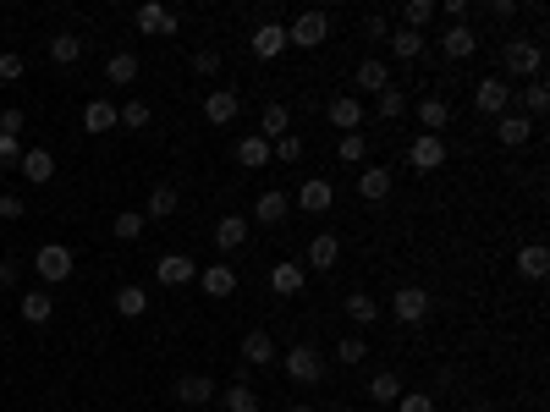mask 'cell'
<instances>
[{"mask_svg":"<svg viewBox=\"0 0 550 412\" xmlns=\"http://www.w3.org/2000/svg\"><path fill=\"white\" fill-rule=\"evenodd\" d=\"M287 412H314V407H298V401H292V407H287Z\"/></svg>","mask_w":550,"mask_h":412,"instance_id":"59","label":"cell"},{"mask_svg":"<svg viewBox=\"0 0 550 412\" xmlns=\"http://www.w3.org/2000/svg\"><path fill=\"white\" fill-rule=\"evenodd\" d=\"M17 314H23V324H50L55 297H50V292H23V297H17Z\"/></svg>","mask_w":550,"mask_h":412,"instance_id":"28","label":"cell"},{"mask_svg":"<svg viewBox=\"0 0 550 412\" xmlns=\"http://www.w3.org/2000/svg\"><path fill=\"white\" fill-rule=\"evenodd\" d=\"M539 66H545V50H539L534 39H507V44H501V72H507V78L534 83Z\"/></svg>","mask_w":550,"mask_h":412,"instance_id":"1","label":"cell"},{"mask_svg":"<svg viewBox=\"0 0 550 412\" xmlns=\"http://www.w3.org/2000/svg\"><path fill=\"white\" fill-rule=\"evenodd\" d=\"M419 121H424V132H446V121H451V99H441V94H424L419 105Z\"/></svg>","mask_w":550,"mask_h":412,"instance_id":"25","label":"cell"},{"mask_svg":"<svg viewBox=\"0 0 550 412\" xmlns=\"http://www.w3.org/2000/svg\"><path fill=\"white\" fill-rule=\"evenodd\" d=\"M237 165H248V171H264V165H270V144H264L259 132L237 137Z\"/></svg>","mask_w":550,"mask_h":412,"instance_id":"33","label":"cell"},{"mask_svg":"<svg viewBox=\"0 0 550 412\" xmlns=\"http://www.w3.org/2000/svg\"><path fill=\"white\" fill-rule=\"evenodd\" d=\"M407 165L419 171V176H435V171L446 165V137H441V132H419V137L407 144Z\"/></svg>","mask_w":550,"mask_h":412,"instance_id":"5","label":"cell"},{"mask_svg":"<svg viewBox=\"0 0 550 412\" xmlns=\"http://www.w3.org/2000/svg\"><path fill=\"white\" fill-rule=\"evenodd\" d=\"M176 401H182V407H210V401H215L210 374H182V379H176Z\"/></svg>","mask_w":550,"mask_h":412,"instance_id":"21","label":"cell"},{"mask_svg":"<svg viewBox=\"0 0 550 412\" xmlns=\"http://www.w3.org/2000/svg\"><path fill=\"white\" fill-rule=\"evenodd\" d=\"M193 72L198 78H215L221 72V50H193Z\"/></svg>","mask_w":550,"mask_h":412,"instance_id":"50","label":"cell"},{"mask_svg":"<svg viewBox=\"0 0 550 412\" xmlns=\"http://www.w3.org/2000/svg\"><path fill=\"white\" fill-rule=\"evenodd\" d=\"M105 78H110L116 89H127V83H138V55H132V50H116V55L105 61Z\"/></svg>","mask_w":550,"mask_h":412,"instance_id":"34","label":"cell"},{"mask_svg":"<svg viewBox=\"0 0 550 412\" xmlns=\"http://www.w3.org/2000/svg\"><path fill=\"white\" fill-rule=\"evenodd\" d=\"M430 17H435V0H407L402 6V28H412V33H424Z\"/></svg>","mask_w":550,"mask_h":412,"instance_id":"43","label":"cell"},{"mask_svg":"<svg viewBox=\"0 0 550 412\" xmlns=\"http://www.w3.org/2000/svg\"><path fill=\"white\" fill-rule=\"evenodd\" d=\"M83 132H116V105L110 99H89L83 105Z\"/></svg>","mask_w":550,"mask_h":412,"instance_id":"36","label":"cell"},{"mask_svg":"<svg viewBox=\"0 0 550 412\" xmlns=\"http://www.w3.org/2000/svg\"><path fill=\"white\" fill-rule=\"evenodd\" d=\"M144 215H138V210H121L116 220H110V231H116V242H138V237H144Z\"/></svg>","mask_w":550,"mask_h":412,"instance_id":"44","label":"cell"},{"mask_svg":"<svg viewBox=\"0 0 550 412\" xmlns=\"http://www.w3.org/2000/svg\"><path fill=\"white\" fill-rule=\"evenodd\" d=\"M50 61H55V66L83 61V39H78V33H55V39H50Z\"/></svg>","mask_w":550,"mask_h":412,"instance_id":"40","label":"cell"},{"mask_svg":"<svg viewBox=\"0 0 550 412\" xmlns=\"http://www.w3.org/2000/svg\"><path fill=\"white\" fill-rule=\"evenodd\" d=\"M523 105H528V121H534V116H545V110H550V89L534 78V83L523 89Z\"/></svg>","mask_w":550,"mask_h":412,"instance_id":"47","label":"cell"},{"mask_svg":"<svg viewBox=\"0 0 550 412\" xmlns=\"http://www.w3.org/2000/svg\"><path fill=\"white\" fill-rule=\"evenodd\" d=\"M198 292L215 297V303H226V297L237 292V269H232V264H204V269H198Z\"/></svg>","mask_w":550,"mask_h":412,"instance_id":"12","label":"cell"},{"mask_svg":"<svg viewBox=\"0 0 550 412\" xmlns=\"http://www.w3.org/2000/svg\"><path fill=\"white\" fill-rule=\"evenodd\" d=\"M385 44H391V55H396V61H419L430 39H424V33H412V28H391V39H385Z\"/></svg>","mask_w":550,"mask_h":412,"instance_id":"32","label":"cell"},{"mask_svg":"<svg viewBox=\"0 0 550 412\" xmlns=\"http://www.w3.org/2000/svg\"><path fill=\"white\" fill-rule=\"evenodd\" d=\"M0 220H23V198H17V192L0 198Z\"/></svg>","mask_w":550,"mask_h":412,"instance_id":"55","label":"cell"},{"mask_svg":"<svg viewBox=\"0 0 550 412\" xmlns=\"http://www.w3.org/2000/svg\"><path fill=\"white\" fill-rule=\"evenodd\" d=\"M490 17H496V23H512V17H517V0H490Z\"/></svg>","mask_w":550,"mask_h":412,"instance_id":"56","label":"cell"},{"mask_svg":"<svg viewBox=\"0 0 550 412\" xmlns=\"http://www.w3.org/2000/svg\"><path fill=\"white\" fill-rule=\"evenodd\" d=\"M325 116H330L336 132H358V126H364V105H358L353 94H336V99L325 105Z\"/></svg>","mask_w":550,"mask_h":412,"instance_id":"17","label":"cell"},{"mask_svg":"<svg viewBox=\"0 0 550 412\" xmlns=\"http://www.w3.org/2000/svg\"><path fill=\"white\" fill-rule=\"evenodd\" d=\"M23 72H28V61L17 50H0V83H17Z\"/></svg>","mask_w":550,"mask_h":412,"instance_id":"49","label":"cell"},{"mask_svg":"<svg viewBox=\"0 0 550 412\" xmlns=\"http://www.w3.org/2000/svg\"><path fill=\"white\" fill-rule=\"evenodd\" d=\"M303 264H308V269H336V264H341V237H336V231H319V237L308 242Z\"/></svg>","mask_w":550,"mask_h":412,"instance_id":"20","label":"cell"},{"mask_svg":"<svg viewBox=\"0 0 550 412\" xmlns=\"http://www.w3.org/2000/svg\"><path fill=\"white\" fill-rule=\"evenodd\" d=\"M23 126H28V116L12 105V110H0V137H23Z\"/></svg>","mask_w":550,"mask_h":412,"instance_id":"51","label":"cell"},{"mask_svg":"<svg viewBox=\"0 0 550 412\" xmlns=\"http://www.w3.org/2000/svg\"><path fill=\"white\" fill-rule=\"evenodd\" d=\"M149 121H155L149 99H127V105H116V126H127V132H144Z\"/></svg>","mask_w":550,"mask_h":412,"instance_id":"35","label":"cell"},{"mask_svg":"<svg viewBox=\"0 0 550 412\" xmlns=\"http://www.w3.org/2000/svg\"><path fill=\"white\" fill-rule=\"evenodd\" d=\"M155 281L160 286H187V281H198V264L187 253H160L155 258Z\"/></svg>","mask_w":550,"mask_h":412,"instance_id":"11","label":"cell"},{"mask_svg":"<svg viewBox=\"0 0 550 412\" xmlns=\"http://www.w3.org/2000/svg\"><path fill=\"white\" fill-rule=\"evenodd\" d=\"M287 132H292V110H287V105H264L259 137H264V144H275V137H287Z\"/></svg>","mask_w":550,"mask_h":412,"instance_id":"29","label":"cell"},{"mask_svg":"<svg viewBox=\"0 0 550 412\" xmlns=\"http://www.w3.org/2000/svg\"><path fill=\"white\" fill-rule=\"evenodd\" d=\"M176 187L171 182H160V187H149V203H144V220H171L176 215Z\"/></svg>","mask_w":550,"mask_h":412,"instance_id":"27","label":"cell"},{"mask_svg":"<svg viewBox=\"0 0 550 412\" xmlns=\"http://www.w3.org/2000/svg\"><path fill=\"white\" fill-rule=\"evenodd\" d=\"M303 286H308V269H303L298 258H287V264L270 269V292H275V297H298Z\"/></svg>","mask_w":550,"mask_h":412,"instance_id":"16","label":"cell"},{"mask_svg":"<svg viewBox=\"0 0 550 412\" xmlns=\"http://www.w3.org/2000/svg\"><path fill=\"white\" fill-rule=\"evenodd\" d=\"M132 28H138V33H149V39H176L182 17H176L171 6H160V0H144V6L132 12Z\"/></svg>","mask_w":550,"mask_h":412,"instance_id":"4","label":"cell"},{"mask_svg":"<svg viewBox=\"0 0 550 412\" xmlns=\"http://www.w3.org/2000/svg\"><path fill=\"white\" fill-rule=\"evenodd\" d=\"M248 231H253L248 215H221V220H215V248H221V253H237V248L248 242Z\"/></svg>","mask_w":550,"mask_h":412,"instance_id":"19","label":"cell"},{"mask_svg":"<svg viewBox=\"0 0 550 412\" xmlns=\"http://www.w3.org/2000/svg\"><path fill=\"white\" fill-rule=\"evenodd\" d=\"M292 215V192H281V187H264L259 198H253V220L259 226H281Z\"/></svg>","mask_w":550,"mask_h":412,"instance_id":"10","label":"cell"},{"mask_svg":"<svg viewBox=\"0 0 550 412\" xmlns=\"http://www.w3.org/2000/svg\"><path fill=\"white\" fill-rule=\"evenodd\" d=\"M292 203H298V210H303V215H325V210H330V203H336V187H330L325 176H308V182L298 187V198H292Z\"/></svg>","mask_w":550,"mask_h":412,"instance_id":"15","label":"cell"},{"mask_svg":"<svg viewBox=\"0 0 550 412\" xmlns=\"http://www.w3.org/2000/svg\"><path fill=\"white\" fill-rule=\"evenodd\" d=\"M17 171H23V176H28V182H33V187H44V182H50V176H55V154H50V149H39V144H33V149H23V160H17Z\"/></svg>","mask_w":550,"mask_h":412,"instance_id":"23","label":"cell"},{"mask_svg":"<svg viewBox=\"0 0 550 412\" xmlns=\"http://www.w3.org/2000/svg\"><path fill=\"white\" fill-rule=\"evenodd\" d=\"M116 314H121V319H144V314H149V292H144V286H121V292H116Z\"/></svg>","mask_w":550,"mask_h":412,"instance_id":"39","label":"cell"},{"mask_svg":"<svg viewBox=\"0 0 550 412\" xmlns=\"http://www.w3.org/2000/svg\"><path fill=\"white\" fill-rule=\"evenodd\" d=\"M23 281V264L17 258H0V286H17Z\"/></svg>","mask_w":550,"mask_h":412,"instance_id":"54","label":"cell"},{"mask_svg":"<svg viewBox=\"0 0 550 412\" xmlns=\"http://www.w3.org/2000/svg\"><path fill=\"white\" fill-rule=\"evenodd\" d=\"M281 369H287L292 385H319L325 379V358H319V347H308V341H298V347L281 352Z\"/></svg>","mask_w":550,"mask_h":412,"instance_id":"2","label":"cell"},{"mask_svg":"<svg viewBox=\"0 0 550 412\" xmlns=\"http://www.w3.org/2000/svg\"><path fill=\"white\" fill-rule=\"evenodd\" d=\"M330 412H353V407H330Z\"/></svg>","mask_w":550,"mask_h":412,"instance_id":"60","label":"cell"},{"mask_svg":"<svg viewBox=\"0 0 550 412\" xmlns=\"http://www.w3.org/2000/svg\"><path fill=\"white\" fill-rule=\"evenodd\" d=\"M287 50V23H259L253 28V61H275Z\"/></svg>","mask_w":550,"mask_h":412,"instance_id":"18","label":"cell"},{"mask_svg":"<svg viewBox=\"0 0 550 412\" xmlns=\"http://www.w3.org/2000/svg\"><path fill=\"white\" fill-rule=\"evenodd\" d=\"M396 412H435V396L430 390H402L396 396Z\"/></svg>","mask_w":550,"mask_h":412,"instance_id":"48","label":"cell"},{"mask_svg":"<svg viewBox=\"0 0 550 412\" xmlns=\"http://www.w3.org/2000/svg\"><path fill=\"white\" fill-rule=\"evenodd\" d=\"M237 358H242V369H270L281 352H275L270 330H248V335H242V347H237Z\"/></svg>","mask_w":550,"mask_h":412,"instance_id":"13","label":"cell"},{"mask_svg":"<svg viewBox=\"0 0 550 412\" xmlns=\"http://www.w3.org/2000/svg\"><path fill=\"white\" fill-rule=\"evenodd\" d=\"M473 110L507 116V110H512V83H507V78H479V89H473Z\"/></svg>","mask_w":550,"mask_h":412,"instance_id":"8","label":"cell"},{"mask_svg":"<svg viewBox=\"0 0 550 412\" xmlns=\"http://www.w3.org/2000/svg\"><path fill=\"white\" fill-rule=\"evenodd\" d=\"M517 275H523V281H545V275H550L545 242H523V248H517Z\"/></svg>","mask_w":550,"mask_h":412,"instance_id":"24","label":"cell"},{"mask_svg":"<svg viewBox=\"0 0 550 412\" xmlns=\"http://www.w3.org/2000/svg\"><path fill=\"white\" fill-rule=\"evenodd\" d=\"M364 33H369V39H391V23H385L380 12H369V17H364Z\"/></svg>","mask_w":550,"mask_h":412,"instance_id":"53","label":"cell"},{"mask_svg":"<svg viewBox=\"0 0 550 412\" xmlns=\"http://www.w3.org/2000/svg\"><path fill=\"white\" fill-rule=\"evenodd\" d=\"M358 89H369V94H385V89H396V83H391V66H385L380 55L358 61Z\"/></svg>","mask_w":550,"mask_h":412,"instance_id":"26","label":"cell"},{"mask_svg":"<svg viewBox=\"0 0 550 412\" xmlns=\"http://www.w3.org/2000/svg\"><path fill=\"white\" fill-rule=\"evenodd\" d=\"M369 358V347H364V335H341V347H336V363L341 369H358Z\"/></svg>","mask_w":550,"mask_h":412,"instance_id":"45","label":"cell"},{"mask_svg":"<svg viewBox=\"0 0 550 412\" xmlns=\"http://www.w3.org/2000/svg\"><path fill=\"white\" fill-rule=\"evenodd\" d=\"M496 144H501V149H523V144H534V121L517 116V110L496 116Z\"/></svg>","mask_w":550,"mask_h":412,"instance_id":"14","label":"cell"},{"mask_svg":"<svg viewBox=\"0 0 550 412\" xmlns=\"http://www.w3.org/2000/svg\"><path fill=\"white\" fill-rule=\"evenodd\" d=\"M221 407H226V412H259V396L248 390V379H237V385L221 390Z\"/></svg>","mask_w":550,"mask_h":412,"instance_id":"41","label":"cell"},{"mask_svg":"<svg viewBox=\"0 0 550 412\" xmlns=\"http://www.w3.org/2000/svg\"><path fill=\"white\" fill-rule=\"evenodd\" d=\"M358 192H364L369 203L391 198V171H385V165H364V171H358Z\"/></svg>","mask_w":550,"mask_h":412,"instance_id":"31","label":"cell"},{"mask_svg":"<svg viewBox=\"0 0 550 412\" xmlns=\"http://www.w3.org/2000/svg\"><path fill=\"white\" fill-rule=\"evenodd\" d=\"M72 269H78V258H72V248H66V242H44V248L33 253V275H39L44 286L66 281V275H72Z\"/></svg>","mask_w":550,"mask_h":412,"instance_id":"3","label":"cell"},{"mask_svg":"<svg viewBox=\"0 0 550 412\" xmlns=\"http://www.w3.org/2000/svg\"><path fill=\"white\" fill-rule=\"evenodd\" d=\"M446 17L451 23H468V0H446Z\"/></svg>","mask_w":550,"mask_h":412,"instance_id":"57","label":"cell"},{"mask_svg":"<svg viewBox=\"0 0 550 412\" xmlns=\"http://www.w3.org/2000/svg\"><path fill=\"white\" fill-rule=\"evenodd\" d=\"M364 396H369L375 407H396V396H402V379H396V374H369Z\"/></svg>","mask_w":550,"mask_h":412,"instance_id":"37","label":"cell"},{"mask_svg":"<svg viewBox=\"0 0 550 412\" xmlns=\"http://www.w3.org/2000/svg\"><path fill=\"white\" fill-rule=\"evenodd\" d=\"M375 116H380V121H402V116H407V94H402V89L375 94Z\"/></svg>","mask_w":550,"mask_h":412,"instance_id":"42","label":"cell"},{"mask_svg":"<svg viewBox=\"0 0 550 412\" xmlns=\"http://www.w3.org/2000/svg\"><path fill=\"white\" fill-rule=\"evenodd\" d=\"M237 116H242L237 89H210V94H204V121H210V126H232Z\"/></svg>","mask_w":550,"mask_h":412,"instance_id":"9","label":"cell"},{"mask_svg":"<svg viewBox=\"0 0 550 412\" xmlns=\"http://www.w3.org/2000/svg\"><path fill=\"white\" fill-rule=\"evenodd\" d=\"M23 160V137H0V171H17Z\"/></svg>","mask_w":550,"mask_h":412,"instance_id":"52","label":"cell"},{"mask_svg":"<svg viewBox=\"0 0 550 412\" xmlns=\"http://www.w3.org/2000/svg\"><path fill=\"white\" fill-rule=\"evenodd\" d=\"M330 39V17L325 12H298L292 23H287V50L298 44V50H319Z\"/></svg>","mask_w":550,"mask_h":412,"instance_id":"6","label":"cell"},{"mask_svg":"<svg viewBox=\"0 0 550 412\" xmlns=\"http://www.w3.org/2000/svg\"><path fill=\"white\" fill-rule=\"evenodd\" d=\"M341 314H347L353 324H375V319H380V303H375L369 292H347V303H341Z\"/></svg>","mask_w":550,"mask_h":412,"instance_id":"38","label":"cell"},{"mask_svg":"<svg viewBox=\"0 0 550 412\" xmlns=\"http://www.w3.org/2000/svg\"><path fill=\"white\" fill-rule=\"evenodd\" d=\"M336 160L341 165H364L369 160V137L364 132H336Z\"/></svg>","mask_w":550,"mask_h":412,"instance_id":"30","label":"cell"},{"mask_svg":"<svg viewBox=\"0 0 550 412\" xmlns=\"http://www.w3.org/2000/svg\"><path fill=\"white\" fill-rule=\"evenodd\" d=\"M430 308H435V303H430L424 286H402V292L391 297V319H396V324H424Z\"/></svg>","mask_w":550,"mask_h":412,"instance_id":"7","label":"cell"},{"mask_svg":"<svg viewBox=\"0 0 550 412\" xmlns=\"http://www.w3.org/2000/svg\"><path fill=\"white\" fill-rule=\"evenodd\" d=\"M473 50H479V39H473L468 23H451V28L441 33V55H446V61H468Z\"/></svg>","mask_w":550,"mask_h":412,"instance_id":"22","label":"cell"},{"mask_svg":"<svg viewBox=\"0 0 550 412\" xmlns=\"http://www.w3.org/2000/svg\"><path fill=\"white\" fill-rule=\"evenodd\" d=\"M270 160H281V165H298V160H303V137H298V132L275 137V144H270Z\"/></svg>","mask_w":550,"mask_h":412,"instance_id":"46","label":"cell"},{"mask_svg":"<svg viewBox=\"0 0 550 412\" xmlns=\"http://www.w3.org/2000/svg\"><path fill=\"white\" fill-rule=\"evenodd\" d=\"M468 412H490V401H473V407H468Z\"/></svg>","mask_w":550,"mask_h":412,"instance_id":"58","label":"cell"}]
</instances>
